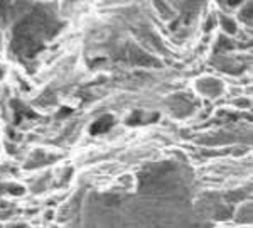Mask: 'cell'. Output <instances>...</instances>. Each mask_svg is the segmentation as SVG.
<instances>
[{
    "mask_svg": "<svg viewBox=\"0 0 253 228\" xmlns=\"http://www.w3.org/2000/svg\"><path fill=\"white\" fill-rule=\"evenodd\" d=\"M110 124H112V119L110 117H105L103 120H98L95 125L91 127V132L96 134V132H105V130L110 129Z\"/></svg>",
    "mask_w": 253,
    "mask_h": 228,
    "instance_id": "1",
    "label": "cell"
}]
</instances>
